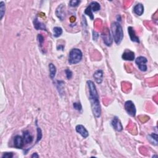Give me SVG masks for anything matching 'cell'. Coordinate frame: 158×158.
Listing matches in <instances>:
<instances>
[{
    "instance_id": "1",
    "label": "cell",
    "mask_w": 158,
    "mask_h": 158,
    "mask_svg": "<svg viewBox=\"0 0 158 158\" xmlns=\"http://www.w3.org/2000/svg\"><path fill=\"white\" fill-rule=\"evenodd\" d=\"M86 84L88 88L89 100L91 103L93 113V115L96 117L98 118L101 116V107L99 100L98 93L96 87L93 81L91 80H88Z\"/></svg>"
},
{
    "instance_id": "2",
    "label": "cell",
    "mask_w": 158,
    "mask_h": 158,
    "mask_svg": "<svg viewBox=\"0 0 158 158\" xmlns=\"http://www.w3.org/2000/svg\"><path fill=\"white\" fill-rule=\"evenodd\" d=\"M111 32L114 41L117 45H120L124 39L122 27L118 22H114L111 25Z\"/></svg>"
},
{
    "instance_id": "3",
    "label": "cell",
    "mask_w": 158,
    "mask_h": 158,
    "mask_svg": "<svg viewBox=\"0 0 158 158\" xmlns=\"http://www.w3.org/2000/svg\"><path fill=\"white\" fill-rule=\"evenodd\" d=\"M83 58V53L79 48H73L69 54L68 61L70 64H77L79 63Z\"/></svg>"
},
{
    "instance_id": "4",
    "label": "cell",
    "mask_w": 158,
    "mask_h": 158,
    "mask_svg": "<svg viewBox=\"0 0 158 158\" xmlns=\"http://www.w3.org/2000/svg\"><path fill=\"white\" fill-rule=\"evenodd\" d=\"M125 110L127 112L129 115L132 117H135L137 113V110H136V107L134 105V103L130 100L127 101L125 103L124 105Z\"/></svg>"
},
{
    "instance_id": "5",
    "label": "cell",
    "mask_w": 158,
    "mask_h": 158,
    "mask_svg": "<svg viewBox=\"0 0 158 158\" xmlns=\"http://www.w3.org/2000/svg\"><path fill=\"white\" fill-rule=\"evenodd\" d=\"M148 62V59L143 56H139L135 59V63L137 64L138 69L142 72H146L148 67L146 63Z\"/></svg>"
},
{
    "instance_id": "6",
    "label": "cell",
    "mask_w": 158,
    "mask_h": 158,
    "mask_svg": "<svg viewBox=\"0 0 158 158\" xmlns=\"http://www.w3.org/2000/svg\"><path fill=\"white\" fill-rule=\"evenodd\" d=\"M102 38L103 40V42H104V43L106 46H111L112 45L113 40L111 35L110 31L108 29H107V30H105L104 32V33H103Z\"/></svg>"
},
{
    "instance_id": "7",
    "label": "cell",
    "mask_w": 158,
    "mask_h": 158,
    "mask_svg": "<svg viewBox=\"0 0 158 158\" xmlns=\"http://www.w3.org/2000/svg\"><path fill=\"white\" fill-rule=\"evenodd\" d=\"M65 6L63 4H61L58 6L56 10V15L57 17L61 20V21L64 20L66 17V14H65Z\"/></svg>"
},
{
    "instance_id": "8",
    "label": "cell",
    "mask_w": 158,
    "mask_h": 158,
    "mask_svg": "<svg viewBox=\"0 0 158 158\" xmlns=\"http://www.w3.org/2000/svg\"><path fill=\"white\" fill-rule=\"evenodd\" d=\"M111 125L112 127L116 130L117 132H121L123 130V126L122 125L121 122L120 121V120L117 117H114L112 121H111Z\"/></svg>"
},
{
    "instance_id": "9",
    "label": "cell",
    "mask_w": 158,
    "mask_h": 158,
    "mask_svg": "<svg viewBox=\"0 0 158 158\" xmlns=\"http://www.w3.org/2000/svg\"><path fill=\"white\" fill-rule=\"evenodd\" d=\"M75 130L78 133H79L84 138H86L89 136L88 130L82 125H77L75 127Z\"/></svg>"
},
{
    "instance_id": "10",
    "label": "cell",
    "mask_w": 158,
    "mask_h": 158,
    "mask_svg": "<svg viewBox=\"0 0 158 158\" xmlns=\"http://www.w3.org/2000/svg\"><path fill=\"white\" fill-rule=\"evenodd\" d=\"M14 145L15 148L18 149H22L25 145L23 137L19 135H16L14 139Z\"/></svg>"
},
{
    "instance_id": "11",
    "label": "cell",
    "mask_w": 158,
    "mask_h": 158,
    "mask_svg": "<svg viewBox=\"0 0 158 158\" xmlns=\"http://www.w3.org/2000/svg\"><path fill=\"white\" fill-rule=\"evenodd\" d=\"M122 58L125 61H133L135 59V53L129 50H126L122 54Z\"/></svg>"
},
{
    "instance_id": "12",
    "label": "cell",
    "mask_w": 158,
    "mask_h": 158,
    "mask_svg": "<svg viewBox=\"0 0 158 158\" xmlns=\"http://www.w3.org/2000/svg\"><path fill=\"white\" fill-rule=\"evenodd\" d=\"M128 32L130 38V40L133 42H136L137 43H140V40L138 36L136 35L135 32L134 30V29L132 27H128Z\"/></svg>"
},
{
    "instance_id": "13",
    "label": "cell",
    "mask_w": 158,
    "mask_h": 158,
    "mask_svg": "<svg viewBox=\"0 0 158 158\" xmlns=\"http://www.w3.org/2000/svg\"><path fill=\"white\" fill-rule=\"evenodd\" d=\"M93 77L98 84H101L103 80V71L102 70H98L94 73Z\"/></svg>"
},
{
    "instance_id": "14",
    "label": "cell",
    "mask_w": 158,
    "mask_h": 158,
    "mask_svg": "<svg viewBox=\"0 0 158 158\" xmlns=\"http://www.w3.org/2000/svg\"><path fill=\"white\" fill-rule=\"evenodd\" d=\"M23 138L24 140V143L26 145H28L31 143L32 141L34 140V137L32 136L30 133L26 130V131H24L23 133Z\"/></svg>"
},
{
    "instance_id": "15",
    "label": "cell",
    "mask_w": 158,
    "mask_h": 158,
    "mask_svg": "<svg viewBox=\"0 0 158 158\" xmlns=\"http://www.w3.org/2000/svg\"><path fill=\"white\" fill-rule=\"evenodd\" d=\"M134 13L138 16H141L144 13V6L142 4L138 3L135 5L133 8Z\"/></svg>"
},
{
    "instance_id": "16",
    "label": "cell",
    "mask_w": 158,
    "mask_h": 158,
    "mask_svg": "<svg viewBox=\"0 0 158 158\" xmlns=\"http://www.w3.org/2000/svg\"><path fill=\"white\" fill-rule=\"evenodd\" d=\"M34 28L37 30H45L46 31V27L44 24L41 23V22H40L38 19L37 18H36L34 20Z\"/></svg>"
},
{
    "instance_id": "17",
    "label": "cell",
    "mask_w": 158,
    "mask_h": 158,
    "mask_svg": "<svg viewBox=\"0 0 158 158\" xmlns=\"http://www.w3.org/2000/svg\"><path fill=\"white\" fill-rule=\"evenodd\" d=\"M147 139H148L149 142L154 146L157 145V134L156 133H152L151 134L147 136Z\"/></svg>"
},
{
    "instance_id": "18",
    "label": "cell",
    "mask_w": 158,
    "mask_h": 158,
    "mask_svg": "<svg viewBox=\"0 0 158 158\" xmlns=\"http://www.w3.org/2000/svg\"><path fill=\"white\" fill-rule=\"evenodd\" d=\"M49 70H50V77L51 79H54L56 74L57 72V69L56 67L54 66V65L53 63H50L49 64Z\"/></svg>"
},
{
    "instance_id": "19",
    "label": "cell",
    "mask_w": 158,
    "mask_h": 158,
    "mask_svg": "<svg viewBox=\"0 0 158 158\" xmlns=\"http://www.w3.org/2000/svg\"><path fill=\"white\" fill-rule=\"evenodd\" d=\"M88 6L90 8L93 13L98 11H99L101 8L100 4L96 1H92Z\"/></svg>"
},
{
    "instance_id": "20",
    "label": "cell",
    "mask_w": 158,
    "mask_h": 158,
    "mask_svg": "<svg viewBox=\"0 0 158 158\" xmlns=\"http://www.w3.org/2000/svg\"><path fill=\"white\" fill-rule=\"evenodd\" d=\"M53 36L56 38H58L62 34V29L59 27H55L53 28Z\"/></svg>"
},
{
    "instance_id": "21",
    "label": "cell",
    "mask_w": 158,
    "mask_h": 158,
    "mask_svg": "<svg viewBox=\"0 0 158 158\" xmlns=\"http://www.w3.org/2000/svg\"><path fill=\"white\" fill-rule=\"evenodd\" d=\"M5 9H6V7H5V3L4 1L0 2V19L2 20L4 14H5Z\"/></svg>"
},
{
    "instance_id": "22",
    "label": "cell",
    "mask_w": 158,
    "mask_h": 158,
    "mask_svg": "<svg viewBox=\"0 0 158 158\" xmlns=\"http://www.w3.org/2000/svg\"><path fill=\"white\" fill-rule=\"evenodd\" d=\"M85 14L89 16V18L91 19V20H93L94 19V15H93V13L90 9L89 6L87 7L86 9L85 10Z\"/></svg>"
},
{
    "instance_id": "23",
    "label": "cell",
    "mask_w": 158,
    "mask_h": 158,
    "mask_svg": "<svg viewBox=\"0 0 158 158\" xmlns=\"http://www.w3.org/2000/svg\"><path fill=\"white\" fill-rule=\"evenodd\" d=\"M37 40H38V41H39L40 47L41 48L43 45V43H44V41H45L44 37H43L41 34H39L37 36Z\"/></svg>"
},
{
    "instance_id": "24",
    "label": "cell",
    "mask_w": 158,
    "mask_h": 158,
    "mask_svg": "<svg viewBox=\"0 0 158 158\" xmlns=\"http://www.w3.org/2000/svg\"><path fill=\"white\" fill-rule=\"evenodd\" d=\"M80 3L81 1H79V0H71V1H69V5L71 7H77Z\"/></svg>"
},
{
    "instance_id": "25",
    "label": "cell",
    "mask_w": 158,
    "mask_h": 158,
    "mask_svg": "<svg viewBox=\"0 0 158 158\" xmlns=\"http://www.w3.org/2000/svg\"><path fill=\"white\" fill-rule=\"evenodd\" d=\"M42 138V132L41 130L40 129V127H37V139L36 141V143H37L39 141H40L41 140Z\"/></svg>"
},
{
    "instance_id": "26",
    "label": "cell",
    "mask_w": 158,
    "mask_h": 158,
    "mask_svg": "<svg viewBox=\"0 0 158 158\" xmlns=\"http://www.w3.org/2000/svg\"><path fill=\"white\" fill-rule=\"evenodd\" d=\"M73 107L75 110H77L78 111H81V110H82V106H81L80 103H77V102L74 103Z\"/></svg>"
},
{
    "instance_id": "27",
    "label": "cell",
    "mask_w": 158,
    "mask_h": 158,
    "mask_svg": "<svg viewBox=\"0 0 158 158\" xmlns=\"http://www.w3.org/2000/svg\"><path fill=\"white\" fill-rule=\"evenodd\" d=\"M65 72H66V77L68 80L70 79L72 77V72L71 71V70H70V69H67L65 70Z\"/></svg>"
},
{
    "instance_id": "28",
    "label": "cell",
    "mask_w": 158,
    "mask_h": 158,
    "mask_svg": "<svg viewBox=\"0 0 158 158\" xmlns=\"http://www.w3.org/2000/svg\"><path fill=\"white\" fill-rule=\"evenodd\" d=\"M14 156L13 152H4L3 153V156H1L2 158H12Z\"/></svg>"
},
{
    "instance_id": "29",
    "label": "cell",
    "mask_w": 158,
    "mask_h": 158,
    "mask_svg": "<svg viewBox=\"0 0 158 158\" xmlns=\"http://www.w3.org/2000/svg\"><path fill=\"white\" fill-rule=\"evenodd\" d=\"M98 37H99L98 33H97V32L95 31L93 32V40L96 41L98 39Z\"/></svg>"
},
{
    "instance_id": "30",
    "label": "cell",
    "mask_w": 158,
    "mask_h": 158,
    "mask_svg": "<svg viewBox=\"0 0 158 158\" xmlns=\"http://www.w3.org/2000/svg\"><path fill=\"white\" fill-rule=\"evenodd\" d=\"M64 45H59V46H57V50H62V51H63L64 50Z\"/></svg>"
},
{
    "instance_id": "31",
    "label": "cell",
    "mask_w": 158,
    "mask_h": 158,
    "mask_svg": "<svg viewBox=\"0 0 158 158\" xmlns=\"http://www.w3.org/2000/svg\"><path fill=\"white\" fill-rule=\"evenodd\" d=\"M31 157H32V158H34V157L38 158V157H39V155L38 154L37 152H34V153L32 154V155L31 156Z\"/></svg>"
}]
</instances>
